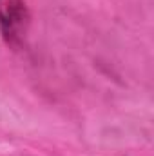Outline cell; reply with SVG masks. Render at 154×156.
Instances as JSON below:
<instances>
[{"label": "cell", "mask_w": 154, "mask_h": 156, "mask_svg": "<svg viewBox=\"0 0 154 156\" xmlns=\"http://www.w3.org/2000/svg\"><path fill=\"white\" fill-rule=\"evenodd\" d=\"M27 22H29V13L26 4L22 0H5L0 11V24L5 38H9L11 42L15 38H20L27 27Z\"/></svg>", "instance_id": "obj_1"}]
</instances>
